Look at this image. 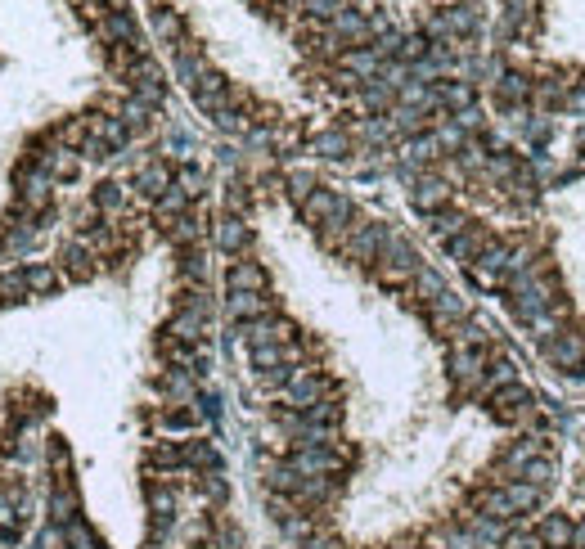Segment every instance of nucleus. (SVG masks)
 Returning a JSON list of instances; mask_svg holds the SVG:
<instances>
[{"instance_id": "obj_1", "label": "nucleus", "mask_w": 585, "mask_h": 549, "mask_svg": "<svg viewBox=\"0 0 585 549\" xmlns=\"http://www.w3.org/2000/svg\"><path fill=\"white\" fill-rule=\"evenodd\" d=\"M486 410H491L495 423L513 428V423H527L531 419V410H536V396H531L527 383H509V387H500V392L486 396Z\"/></svg>"}, {"instance_id": "obj_2", "label": "nucleus", "mask_w": 585, "mask_h": 549, "mask_svg": "<svg viewBox=\"0 0 585 549\" xmlns=\"http://www.w3.org/2000/svg\"><path fill=\"white\" fill-rule=\"evenodd\" d=\"M540 347H545L549 365H558V369H581L585 365V329L581 324H567V329L558 324V333H549Z\"/></svg>"}, {"instance_id": "obj_3", "label": "nucleus", "mask_w": 585, "mask_h": 549, "mask_svg": "<svg viewBox=\"0 0 585 549\" xmlns=\"http://www.w3.org/2000/svg\"><path fill=\"white\" fill-rule=\"evenodd\" d=\"M270 288V275L261 261L252 257H234L230 270H225V293H266Z\"/></svg>"}, {"instance_id": "obj_4", "label": "nucleus", "mask_w": 585, "mask_h": 549, "mask_svg": "<svg viewBox=\"0 0 585 549\" xmlns=\"http://www.w3.org/2000/svg\"><path fill=\"white\" fill-rule=\"evenodd\" d=\"M491 243H495V234H491V230H486V225H482V221H468V225H464V230H459V234H455V239H450V243H446V252H450V257H455V261H464V266H473V261H477V257H482V252H486V248H491Z\"/></svg>"}, {"instance_id": "obj_5", "label": "nucleus", "mask_w": 585, "mask_h": 549, "mask_svg": "<svg viewBox=\"0 0 585 549\" xmlns=\"http://www.w3.org/2000/svg\"><path fill=\"white\" fill-rule=\"evenodd\" d=\"M450 185L441 176H419L414 180V207H419L423 216H432V212H446L450 207Z\"/></svg>"}, {"instance_id": "obj_6", "label": "nucleus", "mask_w": 585, "mask_h": 549, "mask_svg": "<svg viewBox=\"0 0 585 549\" xmlns=\"http://www.w3.org/2000/svg\"><path fill=\"white\" fill-rule=\"evenodd\" d=\"M275 311V302H270L266 293H225V315H230L234 324L243 320H261V315Z\"/></svg>"}, {"instance_id": "obj_7", "label": "nucleus", "mask_w": 585, "mask_h": 549, "mask_svg": "<svg viewBox=\"0 0 585 549\" xmlns=\"http://www.w3.org/2000/svg\"><path fill=\"white\" fill-rule=\"evenodd\" d=\"M248 243H252V230H248V221H243V216L230 212L221 225H216V248H221V252L239 257V252H248Z\"/></svg>"}, {"instance_id": "obj_8", "label": "nucleus", "mask_w": 585, "mask_h": 549, "mask_svg": "<svg viewBox=\"0 0 585 549\" xmlns=\"http://www.w3.org/2000/svg\"><path fill=\"white\" fill-rule=\"evenodd\" d=\"M540 540H545V549H572V536H576V518H567V513H545V522H540Z\"/></svg>"}, {"instance_id": "obj_9", "label": "nucleus", "mask_w": 585, "mask_h": 549, "mask_svg": "<svg viewBox=\"0 0 585 549\" xmlns=\"http://www.w3.org/2000/svg\"><path fill=\"white\" fill-rule=\"evenodd\" d=\"M437 99H441V108L464 113V108H473V86L468 81H437Z\"/></svg>"}, {"instance_id": "obj_10", "label": "nucleus", "mask_w": 585, "mask_h": 549, "mask_svg": "<svg viewBox=\"0 0 585 549\" xmlns=\"http://www.w3.org/2000/svg\"><path fill=\"white\" fill-rule=\"evenodd\" d=\"M351 149V135L347 131H320V135H311V153H320V158H342V153Z\"/></svg>"}, {"instance_id": "obj_11", "label": "nucleus", "mask_w": 585, "mask_h": 549, "mask_svg": "<svg viewBox=\"0 0 585 549\" xmlns=\"http://www.w3.org/2000/svg\"><path fill=\"white\" fill-rule=\"evenodd\" d=\"M509 383H522V378H518V365H513L509 356H500L495 365H486V396L500 392V387H509Z\"/></svg>"}, {"instance_id": "obj_12", "label": "nucleus", "mask_w": 585, "mask_h": 549, "mask_svg": "<svg viewBox=\"0 0 585 549\" xmlns=\"http://www.w3.org/2000/svg\"><path fill=\"white\" fill-rule=\"evenodd\" d=\"M518 482H527V486H536V491H549L554 486V459H545V455H536L527 468H522V477Z\"/></svg>"}, {"instance_id": "obj_13", "label": "nucleus", "mask_w": 585, "mask_h": 549, "mask_svg": "<svg viewBox=\"0 0 585 549\" xmlns=\"http://www.w3.org/2000/svg\"><path fill=\"white\" fill-rule=\"evenodd\" d=\"M153 32L171 45H185V27H180V18L171 14V9H158V14H153Z\"/></svg>"}, {"instance_id": "obj_14", "label": "nucleus", "mask_w": 585, "mask_h": 549, "mask_svg": "<svg viewBox=\"0 0 585 549\" xmlns=\"http://www.w3.org/2000/svg\"><path fill=\"white\" fill-rule=\"evenodd\" d=\"M302 9L315 18V23H333L347 5H342V0H302Z\"/></svg>"}, {"instance_id": "obj_15", "label": "nucleus", "mask_w": 585, "mask_h": 549, "mask_svg": "<svg viewBox=\"0 0 585 549\" xmlns=\"http://www.w3.org/2000/svg\"><path fill=\"white\" fill-rule=\"evenodd\" d=\"M500 549H545V540H540V531H522V527H513L509 536H504V545Z\"/></svg>"}, {"instance_id": "obj_16", "label": "nucleus", "mask_w": 585, "mask_h": 549, "mask_svg": "<svg viewBox=\"0 0 585 549\" xmlns=\"http://www.w3.org/2000/svg\"><path fill=\"white\" fill-rule=\"evenodd\" d=\"M563 108H567V113H585V81H572V86H567Z\"/></svg>"}, {"instance_id": "obj_17", "label": "nucleus", "mask_w": 585, "mask_h": 549, "mask_svg": "<svg viewBox=\"0 0 585 549\" xmlns=\"http://www.w3.org/2000/svg\"><path fill=\"white\" fill-rule=\"evenodd\" d=\"M576 144H581V149H585V126H581V135H576Z\"/></svg>"}]
</instances>
